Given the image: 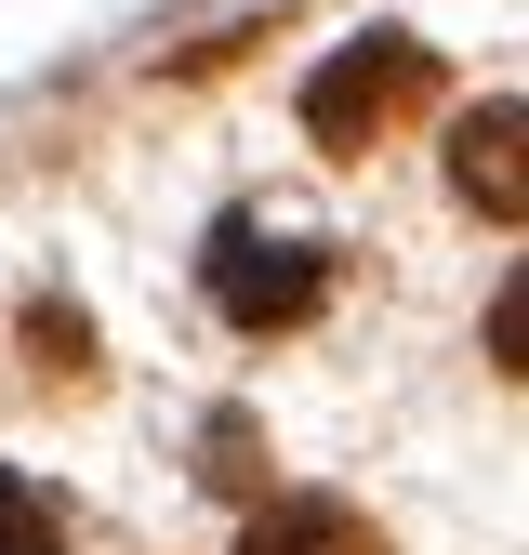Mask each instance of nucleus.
<instances>
[{
  "label": "nucleus",
  "mask_w": 529,
  "mask_h": 555,
  "mask_svg": "<svg viewBox=\"0 0 529 555\" xmlns=\"http://www.w3.org/2000/svg\"><path fill=\"white\" fill-rule=\"evenodd\" d=\"M212 305L238 331H305L331 305V238L292 212H225L212 225Z\"/></svg>",
  "instance_id": "f257e3e1"
},
{
  "label": "nucleus",
  "mask_w": 529,
  "mask_h": 555,
  "mask_svg": "<svg viewBox=\"0 0 529 555\" xmlns=\"http://www.w3.org/2000/svg\"><path fill=\"white\" fill-rule=\"evenodd\" d=\"M424 93H437V53L411 27H371V40H345L305 80V132H318V146H371V132H397Z\"/></svg>",
  "instance_id": "f03ea898"
},
{
  "label": "nucleus",
  "mask_w": 529,
  "mask_h": 555,
  "mask_svg": "<svg viewBox=\"0 0 529 555\" xmlns=\"http://www.w3.org/2000/svg\"><path fill=\"white\" fill-rule=\"evenodd\" d=\"M238 555H384V529L358 503H331V490H279V503H251Z\"/></svg>",
  "instance_id": "7ed1b4c3"
},
{
  "label": "nucleus",
  "mask_w": 529,
  "mask_h": 555,
  "mask_svg": "<svg viewBox=\"0 0 529 555\" xmlns=\"http://www.w3.org/2000/svg\"><path fill=\"white\" fill-rule=\"evenodd\" d=\"M450 172H463V198H490V225H529V185H516V106H503V93L450 132Z\"/></svg>",
  "instance_id": "20e7f679"
},
{
  "label": "nucleus",
  "mask_w": 529,
  "mask_h": 555,
  "mask_svg": "<svg viewBox=\"0 0 529 555\" xmlns=\"http://www.w3.org/2000/svg\"><path fill=\"white\" fill-rule=\"evenodd\" d=\"M0 555H66L53 490H40V476H14V463H0Z\"/></svg>",
  "instance_id": "39448f33"
},
{
  "label": "nucleus",
  "mask_w": 529,
  "mask_h": 555,
  "mask_svg": "<svg viewBox=\"0 0 529 555\" xmlns=\"http://www.w3.org/2000/svg\"><path fill=\"white\" fill-rule=\"evenodd\" d=\"M27 358H40V384H80V371H93L80 305H27Z\"/></svg>",
  "instance_id": "423d86ee"
},
{
  "label": "nucleus",
  "mask_w": 529,
  "mask_h": 555,
  "mask_svg": "<svg viewBox=\"0 0 529 555\" xmlns=\"http://www.w3.org/2000/svg\"><path fill=\"white\" fill-rule=\"evenodd\" d=\"M198 476H212V490H251V424H238V410H212V450H198Z\"/></svg>",
  "instance_id": "0eeeda50"
}]
</instances>
